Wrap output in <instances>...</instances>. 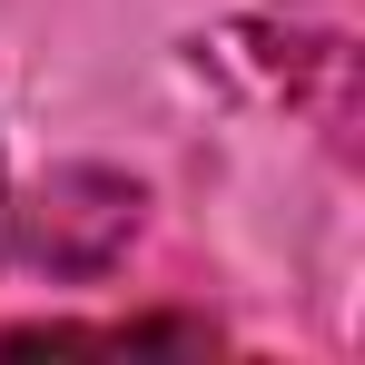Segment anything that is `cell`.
I'll list each match as a JSON object with an SVG mask.
<instances>
[{
  "label": "cell",
  "instance_id": "cell-1",
  "mask_svg": "<svg viewBox=\"0 0 365 365\" xmlns=\"http://www.w3.org/2000/svg\"><path fill=\"white\" fill-rule=\"evenodd\" d=\"M138 237V187L109 178V168H60L20 217H10V247L50 277H109Z\"/></svg>",
  "mask_w": 365,
  "mask_h": 365
}]
</instances>
